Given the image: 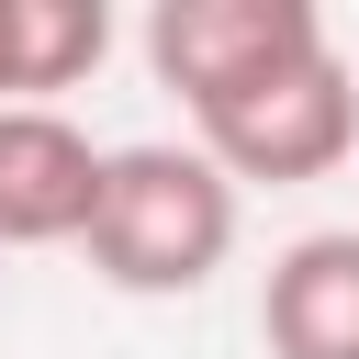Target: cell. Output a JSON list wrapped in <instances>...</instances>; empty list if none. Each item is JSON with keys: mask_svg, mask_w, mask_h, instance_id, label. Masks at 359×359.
Instances as JSON below:
<instances>
[{"mask_svg": "<svg viewBox=\"0 0 359 359\" xmlns=\"http://www.w3.org/2000/svg\"><path fill=\"white\" fill-rule=\"evenodd\" d=\"M90 269L135 303L202 292L236 258V180L202 146H112L101 168V213H90Z\"/></svg>", "mask_w": 359, "mask_h": 359, "instance_id": "6da1fadb", "label": "cell"}, {"mask_svg": "<svg viewBox=\"0 0 359 359\" xmlns=\"http://www.w3.org/2000/svg\"><path fill=\"white\" fill-rule=\"evenodd\" d=\"M191 146H202L236 191H247V180H269V191L337 180V168L359 157V67H348L337 45H314L303 67H280V79L236 90V101L191 112Z\"/></svg>", "mask_w": 359, "mask_h": 359, "instance_id": "7a4b0ae2", "label": "cell"}, {"mask_svg": "<svg viewBox=\"0 0 359 359\" xmlns=\"http://www.w3.org/2000/svg\"><path fill=\"white\" fill-rule=\"evenodd\" d=\"M314 45H337L314 0H157L146 11V67H157V90H180V112L258 90V79L303 67Z\"/></svg>", "mask_w": 359, "mask_h": 359, "instance_id": "3957f363", "label": "cell"}, {"mask_svg": "<svg viewBox=\"0 0 359 359\" xmlns=\"http://www.w3.org/2000/svg\"><path fill=\"white\" fill-rule=\"evenodd\" d=\"M101 168L112 146H90L56 101H11L0 112V247H79L101 213Z\"/></svg>", "mask_w": 359, "mask_h": 359, "instance_id": "277c9868", "label": "cell"}, {"mask_svg": "<svg viewBox=\"0 0 359 359\" xmlns=\"http://www.w3.org/2000/svg\"><path fill=\"white\" fill-rule=\"evenodd\" d=\"M258 348L269 359H359V224H314L269 258Z\"/></svg>", "mask_w": 359, "mask_h": 359, "instance_id": "5b68a950", "label": "cell"}, {"mask_svg": "<svg viewBox=\"0 0 359 359\" xmlns=\"http://www.w3.org/2000/svg\"><path fill=\"white\" fill-rule=\"evenodd\" d=\"M101 56H112L101 0H0V112L45 101V90H79Z\"/></svg>", "mask_w": 359, "mask_h": 359, "instance_id": "8992f818", "label": "cell"}]
</instances>
